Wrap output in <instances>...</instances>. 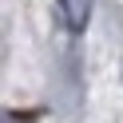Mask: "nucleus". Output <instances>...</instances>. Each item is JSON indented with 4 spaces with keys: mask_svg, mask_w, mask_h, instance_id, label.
Instances as JSON below:
<instances>
[{
    "mask_svg": "<svg viewBox=\"0 0 123 123\" xmlns=\"http://www.w3.org/2000/svg\"><path fill=\"white\" fill-rule=\"evenodd\" d=\"M60 12H64V24L72 32H83L91 20V0H60Z\"/></svg>",
    "mask_w": 123,
    "mask_h": 123,
    "instance_id": "1",
    "label": "nucleus"
}]
</instances>
